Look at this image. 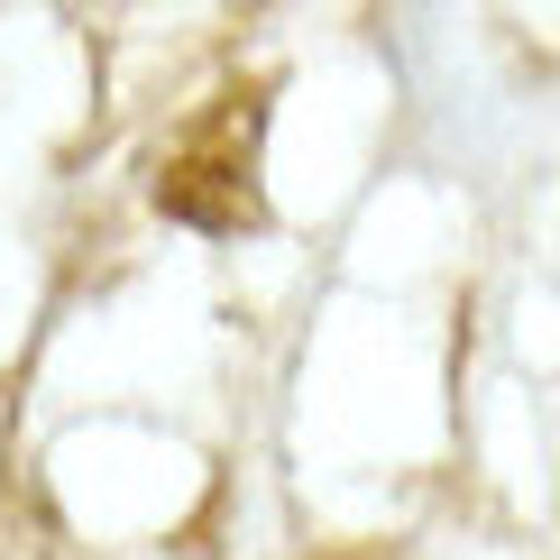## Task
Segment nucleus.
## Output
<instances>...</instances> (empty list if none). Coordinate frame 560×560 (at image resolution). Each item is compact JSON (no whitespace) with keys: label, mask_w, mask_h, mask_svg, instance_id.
Segmentation results:
<instances>
[{"label":"nucleus","mask_w":560,"mask_h":560,"mask_svg":"<svg viewBox=\"0 0 560 560\" xmlns=\"http://www.w3.org/2000/svg\"><path fill=\"white\" fill-rule=\"evenodd\" d=\"M156 202H166L175 221H194V230H248V221H258V194H248L240 156H221L212 138H194L184 156H166Z\"/></svg>","instance_id":"f257e3e1"}]
</instances>
